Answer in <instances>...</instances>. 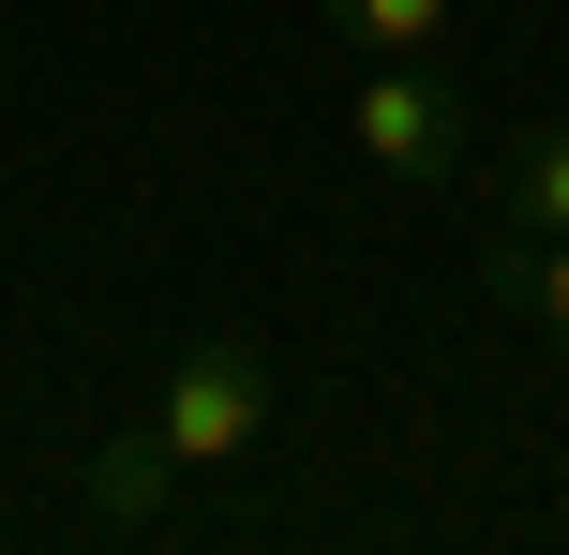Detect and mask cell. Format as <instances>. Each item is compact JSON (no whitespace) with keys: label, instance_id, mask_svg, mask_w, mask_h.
<instances>
[{"label":"cell","instance_id":"6da1fadb","mask_svg":"<svg viewBox=\"0 0 569 555\" xmlns=\"http://www.w3.org/2000/svg\"><path fill=\"white\" fill-rule=\"evenodd\" d=\"M360 166L405 180V196H450V180L480 166V90H465L435 46L375 60V76H360Z\"/></svg>","mask_w":569,"mask_h":555},{"label":"cell","instance_id":"7a4b0ae2","mask_svg":"<svg viewBox=\"0 0 569 555\" xmlns=\"http://www.w3.org/2000/svg\"><path fill=\"white\" fill-rule=\"evenodd\" d=\"M150 436H166L180 466H240V450L270 436V360L240 346V330H196V346L166 360V406H150Z\"/></svg>","mask_w":569,"mask_h":555},{"label":"cell","instance_id":"3957f363","mask_svg":"<svg viewBox=\"0 0 569 555\" xmlns=\"http://www.w3.org/2000/svg\"><path fill=\"white\" fill-rule=\"evenodd\" d=\"M495 210H510V240H569V120H525L495 150Z\"/></svg>","mask_w":569,"mask_h":555},{"label":"cell","instance_id":"277c9868","mask_svg":"<svg viewBox=\"0 0 569 555\" xmlns=\"http://www.w3.org/2000/svg\"><path fill=\"white\" fill-rule=\"evenodd\" d=\"M166 480H180V450H166V436H106V450H90V480H76V496H90V526L150 541V526H166Z\"/></svg>","mask_w":569,"mask_h":555},{"label":"cell","instance_id":"5b68a950","mask_svg":"<svg viewBox=\"0 0 569 555\" xmlns=\"http://www.w3.org/2000/svg\"><path fill=\"white\" fill-rule=\"evenodd\" d=\"M495 300H525L540 346L569 360V240H510V256H495Z\"/></svg>","mask_w":569,"mask_h":555},{"label":"cell","instance_id":"8992f818","mask_svg":"<svg viewBox=\"0 0 569 555\" xmlns=\"http://www.w3.org/2000/svg\"><path fill=\"white\" fill-rule=\"evenodd\" d=\"M315 16H330L360 60H405V46H435V30H450V0H315Z\"/></svg>","mask_w":569,"mask_h":555}]
</instances>
